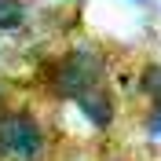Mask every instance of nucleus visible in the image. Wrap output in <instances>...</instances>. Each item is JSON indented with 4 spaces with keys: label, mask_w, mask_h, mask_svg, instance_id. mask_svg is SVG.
Here are the masks:
<instances>
[{
    "label": "nucleus",
    "mask_w": 161,
    "mask_h": 161,
    "mask_svg": "<svg viewBox=\"0 0 161 161\" xmlns=\"http://www.w3.org/2000/svg\"><path fill=\"white\" fill-rule=\"evenodd\" d=\"M139 4H147V0H139Z\"/></svg>",
    "instance_id": "8"
},
{
    "label": "nucleus",
    "mask_w": 161,
    "mask_h": 161,
    "mask_svg": "<svg viewBox=\"0 0 161 161\" xmlns=\"http://www.w3.org/2000/svg\"><path fill=\"white\" fill-rule=\"evenodd\" d=\"M77 110L84 114V121L95 132H110L114 121H117V99H114L110 88H95V92H88V95L77 99Z\"/></svg>",
    "instance_id": "3"
},
{
    "label": "nucleus",
    "mask_w": 161,
    "mask_h": 161,
    "mask_svg": "<svg viewBox=\"0 0 161 161\" xmlns=\"http://www.w3.org/2000/svg\"><path fill=\"white\" fill-rule=\"evenodd\" d=\"M143 132H147L150 143H161V106H150L143 114Z\"/></svg>",
    "instance_id": "6"
},
{
    "label": "nucleus",
    "mask_w": 161,
    "mask_h": 161,
    "mask_svg": "<svg viewBox=\"0 0 161 161\" xmlns=\"http://www.w3.org/2000/svg\"><path fill=\"white\" fill-rule=\"evenodd\" d=\"M136 92H139L150 106H161V59L139 66V73H136Z\"/></svg>",
    "instance_id": "4"
},
{
    "label": "nucleus",
    "mask_w": 161,
    "mask_h": 161,
    "mask_svg": "<svg viewBox=\"0 0 161 161\" xmlns=\"http://www.w3.org/2000/svg\"><path fill=\"white\" fill-rule=\"evenodd\" d=\"M0 99H4V88H0Z\"/></svg>",
    "instance_id": "7"
},
{
    "label": "nucleus",
    "mask_w": 161,
    "mask_h": 161,
    "mask_svg": "<svg viewBox=\"0 0 161 161\" xmlns=\"http://www.w3.org/2000/svg\"><path fill=\"white\" fill-rule=\"evenodd\" d=\"M30 19L26 0H0V33H19Z\"/></svg>",
    "instance_id": "5"
},
{
    "label": "nucleus",
    "mask_w": 161,
    "mask_h": 161,
    "mask_svg": "<svg viewBox=\"0 0 161 161\" xmlns=\"http://www.w3.org/2000/svg\"><path fill=\"white\" fill-rule=\"evenodd\" d=\"M48 154L51 136L33 106H0V161H44Z\"/></svg>",
    "instance_id": "2"
},
{
    "label": "nucleus",
    "mask_w": 161,
    "mask_h": 161,
    "mask_svg": "<svg viewBox=\"0 0 161 161\" xmlns=\"http://www.w3.org/2000/svg\"><path fill=\"white\" fill-rule=\"evenodd\" d=\"M106 77H110V55L92 40H77L70 48H62L44 66V88L66 103H77L88 92L106 88Z\"/></svg>",
    "instance_id": "1"
}]
</instances>
